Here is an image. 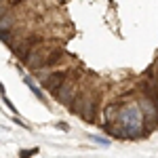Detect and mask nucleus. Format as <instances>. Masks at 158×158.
<instances>
[{
	"label": "nucleus",
	"instance_id": "7ed1b4c3",
	"mask_svg": "<svg viewBox=\"0 0 158 158\" xmlns=\"http://www.w3.org/2000/svg\"><path fill=\"white\" fill-rule=\"evenodd\" d=\"M63 80H65V72H53L49 78L44 80V86L51 89V91H55V89H59V86H61Z\"/></svg>",
	"mask_w": 158,
	"mask_h": 158
},
{
	"label": "nucleus",
	"instance_id": "20e7f679",
	"mask_svg": "<svg viewBox=\"0 0 158 158\" xmlns=\"http://www.w3.org/2000/svg\"><path fill=\"white\" fill-rule=\"evenodd\" d=\"M23 82H25V86H27V89H30V91L40 99V101H44V95L40 93V89H38V85L34 82V78H32V76H23Z\"/></svg>",
	"mask_w": 158,
	"mask_h": 158
},
{
	"label": "nucleus",
	"instance_id": "f03ea898",
	"mask_svg": "<svg viewBox=\"0 0 158 158\" xmlns=\"http://www.w3.org/2000/svg\"><path fill=\"white\" fill-rule=\"evenodd\" d=\"M141 106H143V118H146V122L150 127H154L158 122V99H156V95L152 91H148V97L143 99Z\"/></svg>",
	"mask_w": 158,
	"mask_h": 158
},
{
	"label": "nucleus",
	"instance_id": "0eeeda50",
	"mask_svg": "<svg viewBox=\"0 0 158 158\" xmlns=\"http://www.w3.org/2000/svg\"><path fill=\"white\" fill-rule=\"evenodd\" d=\"M38 152V148H32V150H23L21 152V156H32V154H36Z\"/></svg>",
	"mask_w": 158,
	"mask_h": 158
},
{
	"label": "nucleus",
	"instance_id": "f257e3e1",
	"mask_svg": "<svg viewBox=\"0 0 158 158\" xmlns=\"http://www.w3.org/2000/svg\"><path fill=\"white\" fill-rule=\"evenodd\" d=\"M118 122L122 124V133L127 135V137L137 139L139 135L143 133V122H146V118L141 116L139 108H137L135 103H131V106H127V108L120 110Z\"/></svg>",
	"mask_w": 158,
	"mask_h": 158
},
{
	"label": "nucleus",
	"instance_id": "39448f33",
	"mask_svg": "<svg viewBox=\"0 0 158 158\" xmlns=\"http://www.w3.org/2000/svg\"><path fill=\"white\" fill-rule=\"evenodd\" d=\"M91 139H93L95 143H99V146H110V139H103L101 135H91Z\"/></svg>",
	"mask_w": 158,
	"mask_h": 158
},
{
	"label": "nucleus",
	"instance_id": "423d86ee",
	"mask_svg": "<svg viewBox=\"0 0 158 158\" xmlns=\"http://www.w3.org/2000/svg\"><path fill=\"white\" fill-rule=\"evenodd\" d=\"M2 101H4V106L11 110V112H17V110H15V106H13V101H11L9 97H6V95H4V89H2Z\"/></svg>",
	"mask_w": 158,
	"mask_h": 158
},
{
	"label": "nucleus",
	"instance_id": "6e6552de",
	"mask_svg": "<svg viewBox=\"0 0 158 158\" xmlns=\"http://www.w3.org/2000/svg\"><path fill=\"white\" fill-rule=\"evenodd\" d=\"M57 127H59V129H63V131H68V129H70V127H68L65 122H57Z\"/></svg>",
	"mask_w": 158,
	"mask_h": 158
}]
</instances>
